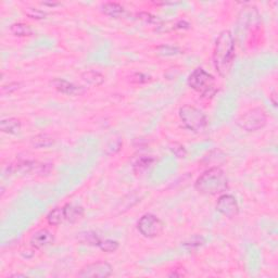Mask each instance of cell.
Segmentation results:
<instances>
[{"label":"cell","instance_id":"cell-18","mask_svg":"<svg viewBox=\"0 0 278 278\" xmlns=\"http://www.w3.org/2000/svg\"><path fill=\"white\" fill-rule=\"evenodd\" d=\"M77 239H79L82 244L89 245H99L101 239L99 238L98 235L94 231H82L77 236Z\"/></svg>","mask_w":278,"mask_h":278},{"label":"cell","instance_id":"cell-22","mask_svg":"<svg viewBox=\"0 0 278 278\" xmlns=\"http://www.w3.org/2000/svg\"><path fill=\"white\" fill-rule=\"evenodd\" d=\"M25 13L27 16H30L31 19H34V20H42V19H45L47 16L46 12H44L36 8H27Z\"/></svg>","mask_w":278,"mask_h":278},{"label":"cell","instance_id":"cell-28","mask_svg":"<svg viewBox=\"0 0 278 278\" xmlns=\"http://www.w3.org/2000/svg\"><path fill=\"white\" fill-rule=\"evenodd\" d=\"M44 6H49V7H56L58 4H60L59 2H43Z\"/></svg>","mask_w":278,"mask_h":278},{"label":"cell","instance_id":"cell-15","mask_svg":"<svg viewBox=\"0 0 278 278\" xmlns=\"http://www.w3.org/2000/svg\"><path fill=\"white\" fill-rule=\"evenodd\" d=\"M21 121L16 117L2 118L0 122V130L7 134H17L21 131Z\"/></svg>","mask_w":278,"mask_h":278},{"label":"cell","instance_id":"cell-5","mask_svg":"<svg viewBox=\"0 0 278 278\" xmlns=\"http://www.w3.org/2000/svg\"><path fill=\"white\" fill-rule=\"evenodd\" d=\"M267 123V115L261 108H253L241 114L237 120V125L247 131L262 130Z\"/></svg>","mask_w":278,"mask_h":278},{"label":"cell","instance_id":"cell-11","mask_svg":"<svg viewBox=\"0 0 278 278\" xmlns=\"http://www.w3.org/2000/svg\"><path fill=\"white\" fill-rule=\"evenodd\" d=\"M54 241V236L48 229H40L36 231L31 238V245L35 249H42L47 245H52Z\"/></svg>","mask_w":278,"mask_h":278},{"label":"cell","instance_id":"cell-23","mask_svg":"<svg viewBox=\"0 0 278 278\" xmlns=\"http://www.w3.org/2000/svg\"><path fill=\"white\" fill-rule=\"evenodd\" d=\"M203 243H204V240L203 238H201V237H194L193 239H190L189 241H187V243L184 244V247L187 249L193 250L194 248L201 247Z\"/></svg>","mask_w":278,"mask_h":278},{"label":"cell","instance_id":"cell-9","mask_svg":"<svg viewBox=\"0 0 278 278\" xmlns=\"http://www.w3.org/2000/svg\"><path fill=\"white\" fill-rule=\"evenodd\" d=\"M12 170L26 173V174L46 175L51 171V164L39 163L36 161H23L17 163L16 166H12Z\"/></svg>","mask_w":278,"mask_h":278},{"label":"cell","instance_id":"cell-7","mask_svg":"<svg viewBox=\"0 0 278 278\" xmlns=\"http://www.w3.org/2000/svg\"><path fill=\"white\" fill-rule=\"evenodd\" d=\"M111 274L112 266L110 264L100 261L84 266L77 276L83 278H106L111 276Z\"/></svg>","mask_w":278,"mask_h":278},{"label":"cell","instance_id":"cell-27","mask_svg":"<svg viewBox=\"0 0 278 278\" xmlns=\"http://www.w3.org/2000/svg\"><path fill=\"white\" fill-rule=\"evenodd\" d=\"M135 77H136V79H134L133 81L136 82V83H139V84H141V83H147V82H148L149 79H150L149 76L141 74V73H139V74H136Z\"/></svg>","mask_w":278,"mask_h":278},{"label":"cell","instance_id":"cell-25","mask_svg":"<svg viewBox=\"0 0 278 278\" xmlns=\"http://www.w3.org/2000/svg\"><path fill=\"white\" fill-rule=\"evenodd\" d=\"M138 16L140 17L141 20L147 21L148 23H157L158 22V19L156 16H153L150 15V13H147V12H141V13H139Z\"/></svg>","mask_w":278,"mask_h":278},{"label":"cell","instance_id":"cell-12","mask_svg":"<svg viewBox=\"0 0 278 278\" xmlns=\"http://www.w3.org/2000/svg\"><path fill=\"white\" fill-rule=\"evenodd\" d=\"M62 208H63V214H65V220L71 223V224L79 222L84 216V209L81 206H75V204L67 203Z\"/></svg>","mask_w":278,"mask_h":278},{"label":"cell","instance_id":"cell-17","mask_svg":"<svg viewBox=\"0 0 278 278\" xmlns=\"http://www.w3.org/2000/svg\"><path fill=\"white\" fill-rule=\"evenodd\" d=\"M11 34L17 37H26V36H32L33 30L29 24L25 23H15L10 26Z\"/></svg>","mask_w":278,"mask_h":278},{"label":"cell","instance_id":"cell-13","mask_svg":"<svg viewBox=\"0 0 278 278\" xmlns=\"http://www.w3.org/2000/svg\"><path fill=\"white\" fill-rule=\"evenodd\" d=\"M156 162V159L150 156H141L136 159L133 163V171L136 175H143L150 170V167Z\"/></svg>","mask_w":278,"mask_h":278},{"label":"cell","instance_id":"cell-29","mask_svg":"<svg viewBox=\"0 0 278 278\" xmlns=\"http://www.w3.org/2000/svg\"><path fill=\"white\" fill-rule=\"evenodd\" d=\"M11 277H25V276L21 275V274H15V275H11Z\"/></svg>","mask_w":278,"mask_h":278},{"label":"cell","instance_id":"cell-24","mask_svg":"<svg viewBox=\"0 0 278 278\" xmlns=\"http://www.w3.org/2000/svg\"><path fill=\"white\" fill-rule=\"evenodd\" d=\"M19 83H10L8 85H3L2 88H1V92L3 94H11L13 92H16V90L19 89Z\"/></svg>","mask_w":278,"mask_h":278},{"label":"cell","instance_id":"cell-1","mask_svg":"<svg viewBox=\"0 0 278 278\" xmlns=\"http://www.w3.org/2000/svg\"><path fill=\"white\" fill-rule=\"evenodd\" d=\"M213 65L221 76L229 75L235 60V39L230 31H223L213 50Z\"/></svg>","mask_w":278,"mask_h":278},{"label":"cell","instance_id":"cell-2","mask_svg":"<svg viewBox=\"0 0 278 278\" xmlns=\"http://www.w3.org/2000/svg\"><path fill=\"white\" fill-rule=\"evenodd\" d=\"M195 188L204 196L223 195L229 188V180L222 168L211 167L198 177Z\"/></svg>","mask_w":278,"mask_h":278},{"label":"cell","instance_id":"cell-6","mask_svg":"<svg viewBox=\"0 0 278 278\" xmlns=\"http://www.w3.org/2000/svg\"><path fill=\"white\" fill-rule=\"evenodd\" d=\"M137 229L146 238H156L164 230V223L151 213L144 214L137 223Z\"/></svg>","mask_w":278,"mask_h":278},{"label":"cell","instance_id":"cell-3","mask_svg":"<svg viewBox=\"0 0 278 278\" xmlns=\"http://www.w3.org/2000/svg\"><path fill=\"white\" fill-rule=\"evenodd\" d=\"M188 85L191 89L206 98H212L217 93L215 79L202 67H198L191 73L188 77Z\"/></svg>","mask_w":278,"mask_h":278},{"label":"cell","instance_id":"cell-20","mask_svg":"<svg viewBox=\"0 0 278 278\" xmlns=\"http://www.w3.org/2000/svg\"><path fill=\"white\" fill-rule=\"evenodd\" d=\"M65 221V214H63V208H56L50 211L47 215V222L50 225L57 226Z\"/></svg>","mask_w":278,"mask_h":278},{"label":"cell","instance_id":"cell-21","mask_svg":"<svg viewBox=\"0 0 278 278\" xmlns=\"http://www.w3.org/2000/svg\"><path fill=\"white\" fill-rule=\"evenodd\" d=\"M98 247L104 252L112 253V252H115L116 250L118 249V243L115 240H112V239H104V240L100 241Z\"/></svg>","mask_w":278,"mask_h":278},{"label":"cell","instance_id":"cell-16","mask_svg":"<svg viewBox=\"0 0 278 278\" xmlns=\"http://www.w3.org/2000/svg\"><path fill=\"white\" fill-rule=\"evenodd\" d=\"M82 80L92 86H100L104 82V76L98 71H87L82 74Z\"/></svg>","mask_w":278,"mask_h":278},{"label":"cell","instance_id":"cell-10","mask_svg":"<svg viewBox=\"0 0 278 278\" xmlns=\"http://www.w3.org/2000/svg\"><path fill=\"white\" fill-rule=\"evenodd\" d=\"M52 86L54 89H57L59 93L65 94L67 96H80L82 94H84V88L81 87V86H76L74 84L70 83L65 80L62 79H54L51 82Z\"/></svg>","mask_w":278,"mask_h":278},{"label":"cell","instance_id":"cell-14","mask_svg":"<svg viewBox=\"0 0 278 278\" xmlns=\"http://www.w3.org/2000/svg\"><path fill=\"white\" fill-rule=\"evenodd\" d=\"M101 9L104 15L114 17V19H121V17H124L126 15L124 7L117 2H106L102 4Z\"/></svg>","mask_w":278,"mask_h":278},{"label":"cell","instance_id":"cell-19","mask_svg":"<svg viewBox=\"0 0 278 278\" xmlns=\"http://www.w3.org/2000/svg\"><path fill=\"white\" fill-rule=\"evenodd\" d=\"M54 144V139L46 134L36 135L32 138V145L36 148H48Z\"/></svg>","mask_w":278,"mask_h":278},{"label":"cell","instance_id":"cell-4","mask_svg":"<svg viewBox=\"0 0 278 278\" xmlns=\"http://www.w3.org/2000/svg\"><path fill=\"white\" fill-rule=\"evenodd\" d=\"M179 114L181 123L187 130L197 134L203 133L206 131L208 126V117L200 109L190 106V104H185L180 109Z\"/></svg>","mask_w":278,"mask_h":278},{"label":"cell","instance_id":"cell-26","mask_svg":"<svg viewBox=\"0 0 278 278\" xmlns=\"http://www.w3.org/2000/svg\"><path fill=\"white\" fill-rule=\"evenodd\" d=\"M173 152H174L179 158H185L186 156V150L180 145H174V148H172Z\"/></svg>","mask_w":278,"mask_h":278},{"label":"cell","instance_id":"cell-8","mask_svg":"<svg viewBox=\"0 0 278 278\" xmlns=\"http://www.w3.org/2000/svg\"><path fill=\"white\" fill-rule=\"evenodd\" d=\"M216 210L222 215L229 218H234L239 214V206L236 198L231 195L223 194L216 202Z\"/></svg>","mask_w":278,"mask_h":278}]
</instances>
